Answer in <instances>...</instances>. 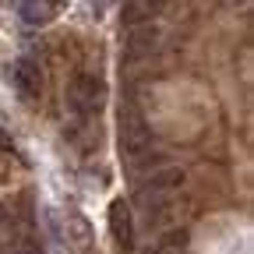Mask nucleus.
<instances>
[{
  "label": "nucleus",
  "mask_w": 254,
  "mask_h": 254,
  "mask_svg": "<svg viewBox=\"0 0 254 254\" xmlns=\"http://www.w3.org/2000/svg\"><path fill=\"white\" fill-rule=\"evenodd\" d=\"M152 254H187V237L180 230H173V233H166L163 240H159V247Z\"/></svg>",
  "instance_id": "obj_10"
},
{
  "label": "nucleus",
  "mask_w": 254,
  "mask_h": 254,
  "mask_svg": "<svg viewBox=\"0 0 254 254\" xmlns=\"http://www.w3.org/2000/svg\"><path fill=\"white\" fill-rule=\"evenodd\" d=\"M103 95H106V88H103V81L95 74H78L67 85V110L85 120V117H92L95 110L103 106Z\"/></svg>",
  "instance_id": "obj_3"
},
{
  "label": "nucleus",
  "mask_w": 254,
  "mask_h": 254,
  "mask_svg": "<svg viewBox=\"0 0 254 254\" xmlns=\"http://www.w3.org/2000/svg\"><path fill=\"white\" fill-rule=\"evenodd\" d=\"M110 233H113V240L120 244V251L124 254H131V247H134V226H131V208H127V201H110Z\"/></svg>",
  "instance_id": "obj_5"
},
{
  "label": "nucleus",
  "mask_w": 254,
  "mask_h": 254,
  "mask_svg": "<svg viewBox=\"0 0 254 254\" xmlns=\"http://www.w3.org/2000/svg\"><path fill=\"white\" fill-rule=\"evenodd\" d=\"M11 81H14V88L25 95V99H39V92H43V71H39L36 60H28V57L14 60Z\"/></svg>",
  "instance_id": "obj_4"
},
{
  "label": "nucleus",
  "mask_w": 254,
  "mask_h": 254,
  "mask_svg": "<svg viewBox=\"0 0 254 254\" xmlns=\"http://www.w3.org/2000/svg\"><path fill=\"white\" fill-rule=\"evenodd\" d=\"M67 237H71V244H78V247H85V244L92 240V230H88V219H85V215H78V212L67 215Z\"/></svg>",
  "instance_id": "obj_9"
},
{
  "label": "nucleus",
  "mask_w": 254,
  "mask_h": 254,
  "mask_svg": "<svg viewBox=\"0 0 254 254\" xmlns=\"http://www.w3.org/2000/svg\"><path fill=\"white\" fill-rule=\"evenodd\" d=\"M53 18L50 0H21V21L25 25H46Z\"/></svg>",
  "instance_id": "obj_8"
},
{
  "label": "nucleus",
  "mask_w": 254,
  "mask_h": 254,
  "mask_svg": "<svg viewBox=\"0 0 254 254\" xmlns=\"http://www.w3.org/2000/svg\"><path fill=\"white\" fill-rule=\"evenodd\" d=\"M184 187V173L180 170H173V166H166V170H155L141 187H138V201L145 205V212H148V219L152 215H159L170 201H173V194Z\"/></svg>",
  "instance_id": "obj_2"
},
{
  "label": "nucleus",
  "mask_w": 254,
  "mask_h": 254,
  "mask_svg": "<svg viewBox=\"0 0 254 254\" xmlns=\"http://www.w3.org/2000/svg\"><path fill=\"white\" fill-rule=\"evenodd\" d=\"M163 7H166V0H127V4H124V21H127V25L152 21Z\"/></svg>",
  "instance_id": "obj_7"
},
{
  "label": "nucleus",
  "mask_w": 254,
  "mask_h": 254,
  "mask_svg": "<svg viewBox=\"0 0 254 254\" xmlns=\"http://www.w3.org/2000/svg\"><path fill=\"white\" fill-rule=\"evenodd\" d=\"M120 152L131 166H141L152 155V127L145 124V117L134 103H127L120 110Z\"/></svg>",
  "instance_id": "obj_1"
},
{
  "label": "nucleus",
  "mask_w": 254,
  "mask_h": 254,
  "mask_svg": "<svg viewBox=\"0 0 254 254\" xmlns=\"http://www.w3.org/2000/svg\"><path fill=\"white\" fill-rule=\"evenodd\" d=\"M155 46H159V28L152 21L131 25V32H127V60H145L155 53Z\"/></svg>",
  "instance_id": "obj_6"
}]
</instances>
